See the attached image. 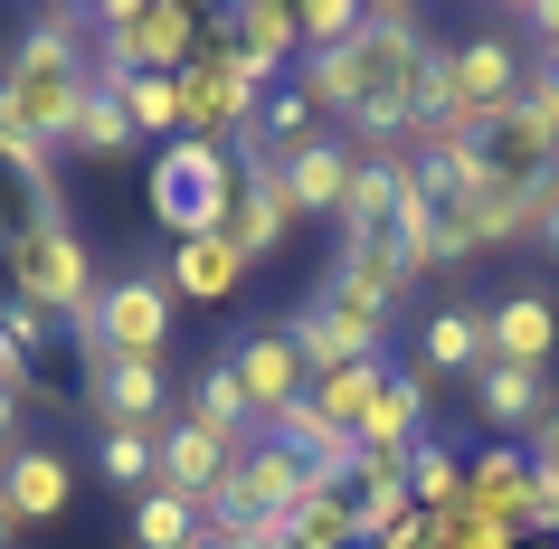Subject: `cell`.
<instances>
[{"label":"cell","instance_id":"cell-1","mask_svg":"<svg viewBox=\"0 0 559 549\" xmlns=\"http://www.w3.org/2000/svg\"><path fill=\"white\" fill-rule=\"evenodd\" d=\"M0 275H10V303H29L48 322H86L95 313V275L76 228H67V208H29V218H10V247H0Z\"/></svg>","mask_w":559,"mask_h":549},{"label":"cell","instance_id":"cell-2","mask_svg":"<svg viewBox=\"0 0 559 549\" xmlns=\"http://www.w3.org/2000/svg\"><path fill=\"white\" fill-rule=\"evenodd\" d=\"M257 105H265V76L237 58L228 20H200V58L180 67V143L237 152L247 133H257Z\"/></svg>","mask_w":559,"mask_h":549},{"label":"cell","instance_id":"cell-3","mask_svg":"<svg viewBox=\"0 0 559 549\" xmlns=\"http://www.w3.org/2000/svg\"><path fill=\"white\" fill-rule=\"evenodd\" d=\"M512 105H522V48H512L502 20H484V29H465V38H437V115L427 123L484 133V123L512 115Z\"/></svg>","mask_w":559,"mask_h":549},{"label":"cell","instance_id":"cell-4","mask_svg":"<svg viewBox=\"0 0 559 549\" xmlns=\"http://www.w3.org/2000/svg\"><path fill=\"white\" fill-rule=\"evenodd\" d=\"M67 342L86 350V370H115V360H162V342H171V275H152V265L105 275V285H95V313L67 322Z\"/></svg>","mask_w":559,"mask_h":549},{"label":"cell","instance_id":"cell-5","mask_svg":"<svg viewBox=\"0 0 559 549\" xmlns=\"http://www.w3.org/2000/svg\"><path fill=\"white\" fill-rule=\"evenodd\" d=\"M152 218H162L171 237H228V218H237V152L162 143V162H152Z\"/></svg>","mask_w":559,"mask_h":549},{"label":"cell","instance_id":"cell-6","mask_svg":"<svg viewBox=\"0 0 559 549\" xmlns=\"http://www.w3.org/2000/svg\"><path fill=\"white\" fill-rule=\"evenodd\" d=\"M86 86H95V67L67 58V48H48V38H29V29H20V48H10V58H0V105L29 123L48 152H67V123H76Z\"/></svg>","mask_w":559,"mask_h":549},{"label":"cell","instance_id":"cell-7","mask_svg":"<svg viewBox=\"0 0 559 549\" xmlns=\"http://www.w3.org/2000/svg\"><path fill=\"white\" fill-rule=\"evenodd\" d=\"M474 313H484V360H502V370H550L559 360V294L512 285V294H484Z\"/></svg>","mask_w":559,"mask_h":549},{"label":"cell","instance_id":"cell-8","mask_svg":"<svg viewBox=\"0 0 559 549\" xmlns=\"http://www.w3.org/2000/svg\"><path fill=\"white\" fill-rule=\"evenodd\" d=\"M218 360H228V379L247 389V417H257V435H265V417H275V407H295V398H304V379H313L285 322H257V332H237Z\"/></svg>","mask_w":559,"mask_h":549},{"label":"cell","instance_id":"cell-9","mask_svg":"<svg viewBox=\"0 0 559 549\" xmlns=\"http://www.w3.org/2000/svg\"><path fill=\"white\" fill-rule=\"evenodd\" d=\"M67 502H76V464H67L48 435H20V445L0 455V512L29 530V521H58Z\"/></svg>","mask_w":559,"mask_h":549},{"label":"cell","instance_id":"cell-10","mask_svg":"<svg viewBox=\"0 0 559 549\" xmlns=\"http://www.w3.org/2000/svg\"><path fill=\"white\" fill-rule=\"evenodd\" d=\"M474 152H484V180H502V190H540V180H559V133L531 115V105L493 115L484 133H474Z\"/></svg>","mask_w":559,"mask_h":549},{"label":"cell","instance_id":"cell-11","mask_svg":"<svg viewBox=\"0 0 559 549\" xmlns=\"http://www.w3.org/2000/svg\"><path fill=\"white\" fill-rule=\"evenodd\" d=\"M465 512L502 540H531V455L522 445H484L465 455Z\"/></svg>","mask_w":559,"mask_h":549},{"label":"cell","instance_id":"cell-12","mask_svg":"<svg viewBox=\"0 0 559 549\" xmlns=\"http://www.w3.org/2000/svg\"><path fill=\"white\" fill-rule=\"evenodd\" d=\"M265 445H285L304 474H342V484H360V435H352V427H332L313 398L275 407V417H265Z\"/></svg>","mask_w":559,"mask_h":549},{"label":"cell","instance_id":"cell-13","mask_svg":"<svg viewBox=\"0 0 559 549\" xmlns=\"http://www.w3.org/2000/svg\"><path fill=\"white\" fill-rule=\"evenodd\" d=\"M550 370H502V360H484L474 370V417H484V435L493 445H522L531 427H540V407H550Z\"/></svg>","mask_w":559,"mask_h":549},{"label":"cell","instance_id":"cell-14","mask_svg":"<svg viewBox=\"0 0 559 549\" xmlns=\"http://www.w3.org/2000/svg\"><path fill=\"white\" fill-rule=\"evenodd\" d=\"M228 38H237V58L257 67L265 86H285L304 67V29H295V0H237L228 10Z\"/></svg>","mask_w":559,"mask_h":549},{"label":"cell","instance_id":"cell-15","mask_svg":"<svg viewBox=\"0 0 559 549\" xmlns=\"http://www.w3.org/2000/svg\"><path fill=\"white\" fill-rule=\"evenodd\" d=\"M408 370L427 379V389H437V379H465L474 389V370H484V313H474V303H437V313L417 322V360Z\"/></svg>","mask_w":559,"mask_h":549},{"label":"cell","instance_id":"cell-16","mask_svg":"<svg viewBox=\"0 0 559 549\" xmlns=\"http://www.w3.org/2000/svg\"><path fill=\"white\" fill-rule=\"evenodd\" d=\"M237 455H247V445H237V435H218V427H190V417H171V427H162V484L190 492V502H209V492L228 484Z\"/></svg>","mask_w":559,"mask_h":549},{"label":"cell","instance_id":"cell-17","mask_svg":"<svg viewBox=\"0 0 559 549\" xmlns=\"http://www.w3.org/2000/svg\"><path fill=\"white\" fill-rule=\"evenodd\" d=\"M95 427H171V370L162 360L95 370Z\"/></svg>","mask_w":559,"mask_h":549},{"label":"cell","instance_id":"cell-18","mask_svg":"<svg viewBox=\"0 0 559 549\" xmlns=\"http://www.w3.org/2000/svg\"><path fill=\"white\" fill-rule=\"evenodd\" d=\"M285 549H360V484L313 474L304 502H295V521H285Z\"/></svg>","mask_w":559,"mask_h":549},{"label":"cell","instance_id":"cell-19","mask_svg":"<svg viewBox=\"0 0 559 549\" xmlns=\"http://www.w3.org/2000/svg\"><path fill=\"white\" fill-rule=\"evenodd\" d=\"M323 285H342V294H360V303H380V313H399L408 303V265H399V237H342V256H332V275Z\"/></svg>","mask_w":559,"mask_h":549},{"label":"cell","instance_id":"cell-20","mask_svg":"<svg viewBox=\"0 0 559 549\" xmlns=\"http://www.w3.org/2000/svg\"><path fill=\"white\" fill-rule=\"evenodd\" d=\"M285 190H295L304 218H342V200H352V143H342V133H323V143L285 152Z\"/></svg>","mask_w":559,"mask_h":549},{"label":"cell","instance_id":"cell-21","mask_svg":"<svg viewBox=\"0 0 559 549\" xmlns=\"http://www.w3.org/2000/svg\"><path fill=\"white\" fill-rule=\"evenodd\" d=\"M417 435H427V379L389 360L380 398H370V417H360V445H370V455H408Z\"/></svg>","mask_w":559,"mask_h":549},{"label":"cell","instance_id":"cell-22","mask_svg":"<svg viewBox=\"0 0 559 549\" xmlns=\"http://www.w3.org/2000/svg\"><path fill=\"white\" fill-rule=\"evenodd\" d=\"M247 285V256L228 237H171V294L180 303H228Z\"/></svg>","mask_w":559,"mask_h":549},{"label":"cell","instance_id":"cell-23","mask_svg":"<svg viewBox=\"0 0 559 549\" xmlns=\"http://www.w3.org/2000/svg\"><path fill=\"white\" fill-rule=\"evenodd\" d=\"M399 190H408V162H389V152H352L342 237H389V218H399Z\"/></svg>","mask_w":559,"mask_h":549},{"label":"cell","instance_id":"cell-24","mask_svg":"<svg viewBox=\"0 0 559 549\" xmlns=\"http://www.w3.org/2000/svg\"><path fill=\"white\" fill-rule=\"evenodd\" d=\"M408 502H417V521H445V512H465V455L445 445L437 427L408 445Z\"/></svg>","mask_w":559,"mask_h":549},{"label":"cell","instance_id":"cell-25","mask_svg":"<svg viewBox=\"0 0 559 549\" xmlns=\"http://www.w3.org/2000/svg\"><path fill=\"white\" fill-rule=\"evenodd\" d=\"M95 474L133 502V492L162 484V427H95Z\"/></svg>","mask_w":559,"mask_h":549},{"label":"cell","instance_id":"cell-26","mask_svg":"<svg viewBox=\"0 0 559 549\" xmlns=\"http://www.w3.org/2000/svg\"><path fill=\"white\" fill-rule=\"evenodd\" d=\"M332 133V115L313 105V95L285 76V86H265V105H257V133L247 143H265V152H304V143H323Z\"/></svg>","mask_w":559,"mask_h":549},{"label":"cell","instance_id":"cell-27","mask_svg":"<svg viewBox=\"0 0 559 549\" xmlns=\"http://www.w3.org/2000/svg\"><path fill=\"white\" fill-rule=\"evenodd\" d=\"M180 417H190V427H218V435H237V445H257V417H247V389L228 379V360L190 370V398H180Z\"/></svg>","mask_w":559,"mask_h":549},{"label":"cell","instance_id":"cell-28","mask_svg":"<svg viewBox=\"0 0 559 549\" xmlns=\"http://www.w3.org/2000/svg\"><path fill=\"white\" fill-rule=\"evenodd\" d=\"M105 76V67H95ZM133 115V143H180V76H105Z\"/></svg>","mask_w":559,"mask_h":549},{"label":"cell","instance_id":"cell-29","mask_svg":"<svg viewBox=\"0 0 559 549\" xmlns=\"http://www.w3.org/2000/svg\"><path fill=\"white\" fill-rule=\"evenodd\" d=\"M133 549H200V502L171 484L133 492Z\"/></svg>","mask_w":559,"mask_h":549},{"label":"cell","instance_id":"cell-30","mask_svg":"<svg viewBox=\"0 0 559 549\" xmlns=\"http://www.w3.org/2000/svg\"><path fill=\"white\" fill-rule=\"evenodd\" d=\"M380 379H389V360H342V370H313V389H304V398L323 407L332 427L360 435V417H370V398H380Z\"/></svg>","mask_w":559,"mask_h":549},{"label":"cell","instance_id":"cell-31","mask_svg":"<svg viewBox=\"0 0 559 549\" xmlns=\"http://www.w3.org/2000/svg\"><path fill=\"white\" fill-rule=\"evenodd\" d=\"M67 152H86V162H115V152H133V115H123V95L95 76L86 105H76V123H67Z\"/></svg>","mask_w":559,"mask_h":549},{"label":"cell","instance_id":"cell-32","mask_svg":"<svg viewBox=\"0 0 559 549\" xmlns=\"http://www.w3.org/2000/svg\"><path fill=\"white\" fill-rule=\"evenodd\" d=\"M360 0H295V29H304V58H323V48H352L360 38Z\"/></svg>","mask_w":559,"mask_h":549},{"label":"cell","instance_id":"cell-33","mask_svg":"<svg viewBox=\"0 0 559 549\" xmlns=\"http://www.w3.org/2000/svg\"><path fill=\"white\" fill-rule=\"evenodd\" d=\"M522 455H531V464H559V398H550V407H540V427H531V435H522Z\"/></svg>","mask_w":559,"mask_h":549},{"label":"cell","instance_id":"cell-34","mask_svg":"<svg viewBox=\"0 0 559 549\" xmlns=\"http://www.w3.org/2000/svg\"><path fill=\"white\" fill-rule=\"evenodd\" d=\"M531 247H540V256H550V265H559V200H550V208H540V228H531Z\"/></svg>","mask_w":559,"mask_h":549},{"label":"cell","instance_id":"cell-35","mask_svg":"<svg viewBox=\"0 0 559 549\" xmlns=\"http://www.w3.org/2000/svg\"><path fill=\"white\" fill-rule=\"evenodd\" d=\"M20 445V398H0V455Z\"/></svg>","mask_w":559,"mask_h":549},{"label":"cell","instance_id":"cell-36","mask_svg":"<svg viewBox=\"0 0 559 549\" xmlns=\"http://www.w3.org/2000/svg\"><path fill=\"white\" fill-rule=\"evenodd\" d=\"M10 530H20V521H10V512H0V549H10Z\"/></svg>","mask_w":559,"mask_h":549},{"label":"cell","instance_id":"cell-37","mask_svg":"<svg viewBox=\"0 0 559 549\" xmlns=\"http://www.w3.org/2000/svg\"><path fill=\"white\" fill-rule=\"evenodd\" d=\"M522 549H559V540H522Z\"/></svg>","mask_w":559,"mask_h":549}]
</instances>
